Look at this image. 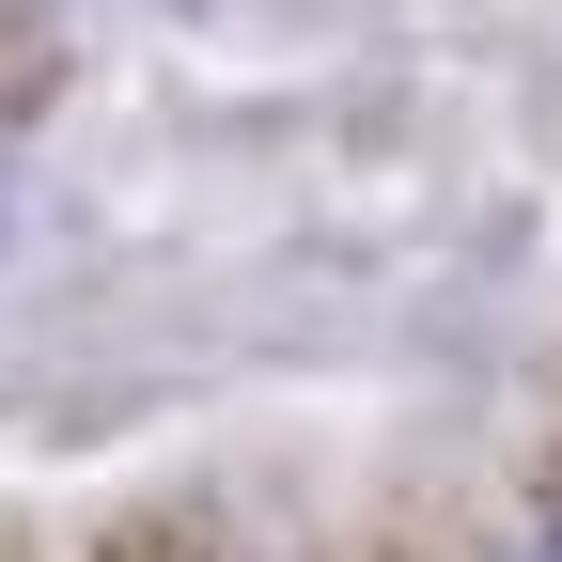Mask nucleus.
Returning a JSON list of instances; mask_svg holds the SVG:
<instances>
[{"label": "nucleus", "instance_id": "nucleus-1", "mask_svg": "<svg viewBox=\"0 0 562 562\" xmlns=\"http://www.w3.org/2000/svg\"><path fill=\"white\" fill-rule=\"evenodd\" d=\"M501 562H562V469H547V484H531V501L501 516Z\"/></svg>", "mask_w": 562, "mask_h": 562}]
</instances>
